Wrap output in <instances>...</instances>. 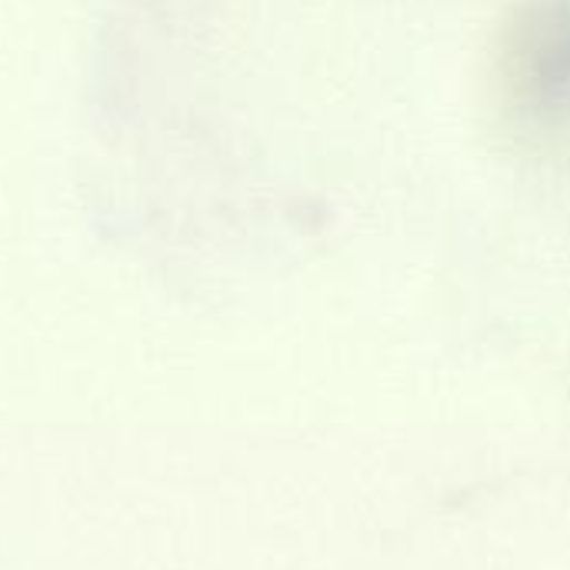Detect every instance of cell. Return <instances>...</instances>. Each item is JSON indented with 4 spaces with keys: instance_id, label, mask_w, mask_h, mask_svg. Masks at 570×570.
Wrapping results in <instances>:
<instances>
[{
    "instance_id": "cell-1",
    "label": "cell",
    "mask_w": 570,
    "mask_h": 570,
    "mask_svg": "<svg viewBox=\"0 0 570 570\" xmlns=\"http://www.w3.org/2000/svg\"><path fill=\"white\" fill-rule=\"evenodd\" d=\"M498 107L508 134L570 160V0H521L498 43Z\"/></svg>"
}]
</instances>
